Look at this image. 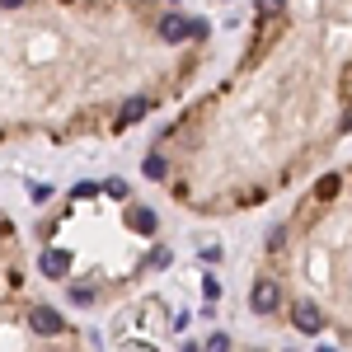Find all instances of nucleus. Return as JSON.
<instances>
[{
  "instance_id": "20e7f679",
  "label": "nucleus",
  "mask_w": 352,
  "mask_h": 352,
  "mask_svg": "<svg viewBox=\"0 0 352 352\" xmlns=\"http://www.w3.org/2000/svg\"><path fill=\"white\" fill-rule=\"evenodd\" d=\"M24 333L28 338H43V343H71V338H80V329L71 324L56 305H47V300H28Z\"/></svg>"
},
{
  "instance_id": "f03ea898",
  "label": "nucleus",
  "mask_w": 352,
  "mask_h": 352,
  "mask_svg": "<svg viewBox=\"0 0 352 352\" xmlns=\"http://www.w3.org/2000/svg\"><path fill=\"white\" fill-rule=\"evenodd\" d=\"M254 268L282 287V329L352 343V160L324 169L296 207L263 230Z\"/></svg>"
},
{
  "instance_id": "f257e3e1",
  "label": "nucleus",
  "mask_w": 352,
  "mask_h": 352,
  "mask_svg": "<svg viewBox=\"0 0 352 352\" xmlns=\"http://www.w3.org/2000/svg\"><path fill=\"white\" fill-rule=\"evenodd\" d=\"M217 56V28L179 0L0 5V146L127 136Z\"/></svg>"
},
{
  "instance_id": "7ed1b4c3",
  "label": "nucleus",
  "mask_w": 352,
  "mask_h": 352,
  "mask_svg": "<svg viewBox=\"0 0 352 352\" xmlns=\"http://www.w3.org/2000/svg\"><path fill=\"white\" fill-rule=\"evenodd\" d=\"M56 207L80 230L76 240L66 230H33L38 272L43 282H56L76 310H99L174 263V249L160 240L155 207L132 197L127 179L76 184Z\"/></svg>"
}]
</instances>
